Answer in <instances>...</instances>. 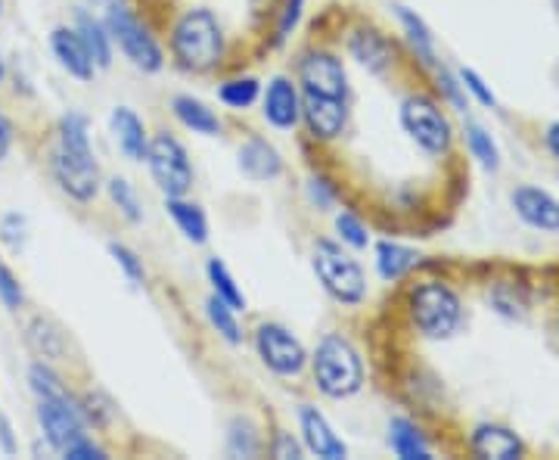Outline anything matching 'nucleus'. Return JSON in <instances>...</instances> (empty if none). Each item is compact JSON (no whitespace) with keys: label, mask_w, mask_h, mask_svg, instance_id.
Instances as JSON below:
<instances>
[{"label":"nucleus","mask_w":559,"mask_h":460,"mask_svg":"<svg viewBox=\"0 0 559 460\" xmlns=\"http://www.w3.org/2000/svg\"><path fill=\"white\" fill-rule=\"evenodd\" d=\"M50 172L72 200L91 202L100 190V165L91 150L87 119L81 113H66L57 128V146L50 153Z\"/></svg>","instance_id":"f257e3e1"},{"label":"nucleus","mask_w":559,"mask_h":460,"mask_svg":"<svg viewBox=\"0 0 559 460\" xmlns=\"http://www.w3.org/2000/svg\"><path fill=\"white\" fill-rule=\"evenodd\" d=\"M171 54L187 72H209L224 57V35L218 20L209 10H187L171 32Z\"/></svg>","instance_id":"f03ea898"},{"label":"nucleus","mask_w":559,"mask_h":460,"mask_svg":"<svg viewBox=\"0 0 559 460\" xmlns=\"http://www.w3.org/2000/svg\"><path fill=\"white\" fill-rule=\"evenodd\" d=\"M311 370L326 399H352L364 386V364L358 349L340 333H330L318 342L311 355Z\"/></svg>","instance_id":"7ed1b4c3"},{"label":"nucleus","mask_w":559,"mask_h":460,"mask_svg":"<svg viewBox=\"0 0 559 460\" xmlns=\"http://www.w3.org/2000/svg\"><path fill=\"white\" fill-rule=\"evenodd\" d=\"M407 315H411V323L417 327L419 337L448 340L457 333L460 320H463V305L448 283L426 281L414 286V293L407 299Z\"/></svg>","instance_id":"20e7f679"},{"label":"nucleus","mask_w":559,"mask_h":460,"mask_svg":"<svg viewBox=\"0 0 559 460\" xmlns=\"http://www.w3.org/2000/svg\"><path fill=\"white\" fill-rule=\"evenodd\" d=\"M314 274L323 283V290L342 305H360L367 296V278L360 271V264L340 243L333 240H318L314 243Z\"/></svg>","instance_id":"39448f33"},{"label":"nucleus","mask_w":559,"mask_h":460,"mask_svg":"<svg viewBox=\"0 0 559 460\" xmlns=\"http://www.w3.org/2000/svg\"><path fill=\"white\" fill-rule=\"evenodd\" d=\"M103 25H106L112 44H119L121 54L134 62L138 69H143V72H159L162 66H165V57H162V47L156 44V38L150 35V28L128 7L109 3Z\"/></svg>","instance_id":"423d86ee"},{"label":"nucleus","mask_w":559,"mask_h":460,"mask_svg":"<svg viewBox=\"0 0 559 460\" xmlns=\"http://www.w3.org/2000/svg\"><path fill=\"white\" fill-rule=\"evenodd\" d=\"M401 128L411 134V141L417 143L419 150L432 156H444L454 143V128L448 116L441 113L439 103L423 94H411L401 103Z\"/></svg>","instance_id":"0eeeda50"},{"label":"nucleus","mask_w":559,"mask_h":460,"mask_svg":"<svg viewBox=\"0 0 559 460\" xmlns=\"http://www.w3.org/2000/svg\"><path fill=\"white\" fill-rule=\"evenodd\" d=\"M146 165H150V175L156 180V187L165 193V200L190 193V187H193V165L187 160V150L171 134H159V138L150 141Z\"/></svg>","instance_id":"6e6552de"},{"label":"nucleus","mask_w":559,"mask_h":460,"mask_svg":"<svg viewBox=\"0 0 559 460\" xmlns=\"http://www.w3.org/2000/svg\"><path fill=\"white\" fill-rule=\"evenodd\" d=\"M255 349H259L261 364L267 370H274L277 377H296L308 364L305 345L283 323H261L255 333Z\"/></svg>","instance_id":"1a4fd4ad"},{"label":"nucleus","mask_w":559,"mask_h":460,"mask_svg":"<svg viewBox=\"0 0 559 460\" xmlns=\"http://www.w3.org/2000/svg\"><path fill=\"white\" fill-rule=\"evenodd\" d=\"M38 423L50 448L66 451L72 441L84 439V414L72 399H38Z\"/></svg>","instance_id":"9d476101"},{"label":"nucleus","mask_w":559,"mask_h":460,"mask_svg":"<svg viewBox=\"0 0 559 460\" xmlns=\"http://www.w3.org/2000/svg\"><path fill=\"white\" fill-rule=\"evenodd\" d=\"M299 84L308 94H323V97H345L348 94V75L340 57L326 50H311L299 62Z\"/></svg>","instance_id":"9b49d317"},{"label":"nucleus","mask_w":559,"mask_h":460,"mask_svg":"<svg viewBox=\"0 0 559 460\" xmlns=\"http://www.w3.org/2000/svg\"><path fill=\"white\" fill-rule=\"evenodd\" d=\"M301 121L314 141H336L345 131L348 106L345 97H323V94H301Z\"/></svg>","instance_id":"f8f14e48"},{"label":"nucleus","mask_w":559,"mask_h":460,"mask_svg":"<svg viewBox=\"0 0 559 460\" xmlns=\"http://www.w3.org/2000/svg\"><path fill=\"white\" fill-rule=\"evenodd\" d=\"M261 113L264 119L271 121L274 128H296L301 119V94L299 84L286 79V75H277L271 79L267 91H264V101H261Z\"/></svg>","instance_id":"ddd939ff"},{"label":"nucleus","mask_w":559,"mask_h":460,"mask_svg":"<svg viewBox=\"0 0 559 460\" xmlns=\"http://www.w3.org/2000/svg\"><path fill=\"white\" fill-rule=\"evenodd\" d=\"M510 202H513L516 215L528 227L547 231V234H557L559 231V200L550 197L547 190H540V187H520V190H513Z\"/></svg>","instance_id":"4468645a"},{"label":"nucleus","mask_w":559,"mask_h":460,"mask_svg":"<svg viewBox=\"0 0 559 460\" xmlns=\"http://www.w3.org/2000/svg\"><path fill=\"white\" fill-rule=\"evenodd\" d=\"M299 421H301V439H305V448L311 451V455H318L323 460H342L348 455V448H345V441L333 433V426L326 423V417L320 414L318 408H301L299 411Z\"/></svg>","instance_id":"2eb2a0df"},{"label":"nucleus","mask_w":559,"mask_h":460,"mask_svg":"<svg viewBox=\"0 0 559 460\" xmlns=\"http://www.w3.org/2000/svg\"><path fill=\"white\" fill-rule=\"evenodd\" d=\"M469 448L481 460H516L525 455V445H522L520 436L513 429H507V426H498V423L476 426Z\"/></svg>","instance_id":"dca6fc26"},{"label":"nucleus","mask_w":559,"mask_h":460,"mask_svg":"<svg viewBox=\"0 0 559 460\" xmlns=\"http://www.w3.org/2000/svg\"><path fill=\"white\" fill-rule=\"evenodd\" d=\"M50 50H53V57L60 60V66L72 75V79H94V69H97V66L91 60V54H87V47H84V40L79 38L75 28H69V25L53 28V35H50Z\"/></svg>","instance_id":"f3484780"},{"label":"nucleus","mask_w":559,"mask_h":460,"mask_svg":"<svg viewBox=\"0 0 559 460\" xmlns=\"http://www.w3.org/2000/svg\"><path fill=\"white\" fill-rule=\"evenodd\" d=\"M109 125H112V134L119 141V150L131 162H146V150H150V138H146V125L140 121V116L128 106H116L112 116H109Z\"/></svg>","instance_id":"a211bd4d"},{"label":"nucleus","mask_w":559,"mask_h":460,"mask_svg":"<svg viewBox=\"0 0 559 460\" xmlns=\"http://www.w3.org/2000/svg\"><path fill=\"white\" fill-rule=\"evenodd\" d=\"M348 50H352V57L364 66V69H370V72H385L392 62H395V47L389 44L385 35L380 32H373V28H358L352 40H348Z\"/></svg>","instance_id":"6ab92c4d"},{"label":"nucleus","mask_w":559,"mask_h":460,"mask_svg":"<svg viewBox=\"0 0 559 460\" xmlns=\"http://www.w3.org/2000/svg\"><path fill=\"white\" fill-rule=\"evenodd\" d=\"M240 172L249 180H274L283 172L277 146L264 138H252L240 146Z\"/></svg>","instance_id":"aec40b11"},{"label":"nucleus","mask_w":559,"mask_h":460,"mask_svg":"<svg viewBox=\"0 0 559 460\" xmlns=\"http://www.w3.org/2000/svg\"><path fill=\"white\" fill-rule=\"evenodd\" d=\"M389 445H392V451H395L401 460L432 458V448H429L426 436L417 429V423L404 421V417H395V421L389 423Z\"/></svg>","instance_id":"412c9836"},{"label":"nucleus","mask_w":559,"mask_h":460,"mask_svg":"<svg viewBox=\"0 0 559 460\" xmlns=\"http://www.w3.org/2000/svg\"><path fill=\"white\" fill-rule=\"evenodd\" d=\"M165 209H168V215L175 219V224H178L180 234H183L187 240H209V219H205V212H202L197 202H187L183 197H168V200H165Z\"/></svg>","instance_id":"4be33fe9"},{"label":"nucleus","mask_w":559,"mask_h":460,"mask_svg":"<svg viewBox=\"0 0 559 460\" xmlns=\"http://www.w3.org/2000/svg\"><path fill=\"white\" fill-rule=\"evenodd\" d=\"M75 32H79V38L84 40V47H87L94 66H97V69H109V62H112V38H109L106 25L94 20V16H87V13H79Z\"/></svg>","instance_id":"5701e85b"},{"label":"nucleus","mask_w":559,"mask_h":460,"mask_svg":"<svg viewBox=\"0 0 559 460\" xmlns=\"http://www.w3.org/2000/svg\"><path fill=\"white\" fill-rule=\"evenodd\" d=\"M175 116L183 128H190L193 134H205V138H215L221 131V121L218 116L205 106L197 97H175Z\"/></svg>","instance_id":"b1692460"},{"label":"nucleus","mask_w":559,"mask_h":460,"mask_svg":"<svg viewBox=\"0 0 559 460\" xmlns=\"http://www.w3.org/2000/svg\"><path fill=\"white\" fill-rule=\"evenodd\" d=\"M417 261V252L407 249V246H401V243L382 240L380 246H377V271H380L382 281H401Z\"/></svg>","instance_id":"393cba45"},{"label":"nucleus","mask_w":559,"mask_h":460,"mask_svg":"<svg viewBox=\"0 0 559 460\" xmlns=\"http://www.w3.org/2000/svg\"><path fill=\"white\" fill-rule=\"evenodd\" d=\"M399 20L404 25V35L411 40L414 54H417V60L432 69L436 66V38H432L429 25L419 20L414 10H407V7H399Z\"/></svg>","instance_id":"a878e982"},{"label":"nucleus","mask_w":559,"mask_h":460,"mask_svg":"<svg viewBox=\"0 0 559 460\" xmlns=\"http://www.w3.org/2000/svg\"><path fill=\"white\" fill-rule=\"evenodd\" d=\"M463 134H466V146H469L473 160L479 162L485 172H498L500 150H498V143H495V138H491L481 125H476V121H469Z\"/></svg>","instance_id":"bb28decb"},{"label":"nucleus","mask_w":559,"mask_h":460,"mask_svg":"<svg viewBox=\"0 0 559 460\" xmlns=\"http://www.w3.org/2000/svg\"><path fill=\"white\" fill-rule=\"evenodd\" d=\"M209 281H212V290H215V296L218 299H224L234 311H240V308H246V296L240 293V286H237V281L230 278V271H227V264L218 259L209 261Z\"/></svg>","instance_id":"cd10ccee"},{"label":"nucleus","mask_w":559,"mask_h":460,"mask_svg":"<svg viewBox=\"0 0 559 460\" xmlns=\"http://www.w3.org/2000/svg\"><path fill=\"white\" fill-rule=\"evenodd\" d=\"M218 97L230 109H249L261 97V84L255 79H249V75L246 79H230L221 84Z\"/></svg>","instance_id":"c85d7f7f"},{"label":"nucleus","mask_w":559,"mask_h":460,"mask_svg":"<svg viewBox=\"0 0 559 460\" xmlns=\"http://www.w3.org/2000/svg\"><path fill=\"white\" fill-rule=\"evenodd\" d=\"M205 311H209L212 327L218 330L224 340L230 342V345H237V342H240V323H237V311H234L227 302L218 299V296L212 293V299L205 302Z\"/></svg>","instance_id":"c756f323"},{"label":"nucleus","mask_w":559,"mask_h":460,"mask_svg":"<svg viewBox=\"0 0 559 460\" xmlns=\"http://www.w3.org/2000/svg\"><path fill=\"white\" fill-rule=\"evenodd\" d=\"M28 382H32V392H35L38 399H72V396L66 392V386H62L60 377H57L44 361L28 367Z\"/></svg>","instance_id":"7c9ffc66"},{"label":"nucleus","mask_w":559,"mask_h":460,"mask_svg":"<svg viewBox=\"0 0 559 460\" xmlns=\"http://www.w3.org/2000/svg\"><path fill=\"white\" fill-rule=\"evenodd\" d=\"M109 197L112 202L119 205V212L128 221H140L143 219V212H140V200L138 193H134V187L128 184L124 178H112L109 180Z\"/></svg>","instance_id":"2f4dec72"},{"label":"nucleus","mask_w":559,"mask_h":460,"mask_svg":"<svg viewBox=\"0 0 559 460\" xmlns=\"http://www.w3.org/2000/svg\"><path fill=\"white\" fill-rule=\"evenodd\" d=\"M491 302L498 305L500 315H507V318H522L525 315V293H522L520 286H513V283H500L498 290L491 293Z\"/></svg>","instance_id":"473e14b6"},{"label":"nucleus","mask_w":559,"mask_h":460,"mask_svg":"<svg viewBox=\"0 0 559 460\" xmlns=\"http://www.w3.org/2000/svg\"><path fill=\"white\" fill-rule=\"evenodd\" d=\"M336 231H340L342 243L352 246V249H367V243H370V234H367L364 221L358 215H352V212H340L336 215Z\"/></svg>","instance_id":"72a5a7b5"},{"label":"nucleus","mask_w":559,"mask_h":460,"mask_svg":"<svg viewBox=\"0 0 559 460\" xmlns=\"http://www.w3.org/2000/svg\"><path fill=\"white\" fill-rule=\"evenodd\" d=\"M457 79H460V84H463V91H466V94H473V97H476V101L485 106V109H495V106H498L495 91L485 84V79H481L476 69H460Z\"/></svg>","instance_id":"f704fd0d"},{"label":"nucleus","mask_w":559,"mask_h":460,"mask_svg":"<svg viewBox=\"0 0 559 460\" xmlns=\"http://www.w3.org/2000/svg\"><path fill=\"white\" fill-rule=\"evenodd\" d=\"M230 451H234V455H242V458L259 455V436H255L252 423L234 421V426H230Z\"/></svg>","instance_id":"c9c22d12"},{"label":"nucleus","mask_w":559,"mask_h":460,"mask_svg":"<svg viewBox=\"0 0 559 460\" xmlns=\"http://www.w3.org/2000/svg\"><path fill=\"white\" fill-rule=\"evenodd\" d=\"M109 252H112V259H116V264H119L121 271L128 274V281L134 283V286H140L143 283V278H146V271H143V261L128 249V246H121V243H112L109 246Z\"/></svg>","instance_id":"e433bc0d"},{"label":"nucleus","mask_w":559,"mask_h":460,"mask_svg":"<svg viewBox=\"0 0 559 460\" xmlns=\"http://www.w3.org/2000/svg\"><path fill=\"white\" fill-rule=\"evenodd\" d=\"M0 302L10 308V311H16L22 308V302H25V293H22V283L16 281V274L7 268V264H0Z\"/></svg>","instance_id":"4c0bfd02"},{"label":"nucleus","mask_w":559,"mask_h":460,"mask_svg":"<svg viewBox=\"0 0 559 460\" xmlns=\"http://www.w3.org/2000/svg\"><path fill=\"white\" fill-rule=\"evenodd\" d=\"M0 240L7 243L13 252H20L22 246H25V219H22L20 212H10V215L0 219Z\"/></svg>","instance_id":"58836bf2"},{"label":"nucleus","mask_w":559,"mask_h":460,"mask_svg":"<svg viewBox=\"0 0 559 460\" xmlns=\"http://www.w3.org/2000/svg\"><path fill=\"white\" fill-rule=\"evenodd\" d=\"M62 458H72V460H103V458H106V451H103V448H97L94 441L84 436V439L72 441V445H69V448L62 451Z\"/></svg>","instance_id":"ea45409f"},{"label":"nucleus","mask_w":559,"mask_h":460,"mask_svg":"<svg viewBox=\"0 0 559 460\" xmlns=\"http://www.w3.org/2000/svg\"><path fill=\"white\" fill-rule=\"evenodd\" d=\"M439 87L448 94V101L454 103L460 113H466V91H463L460 79H454L451 72H439Z\"/></svg>","instance_id":"a19ab883"},{"label":"nucleus","mask_w":559,"mask_h":460,"mask_svg":"<svg viewBox=\"0 0 559 460\" xmlns=\"http://www.w3.org/2000/svg\"><path fill=\"white\" fill-rule=\"evenodd\" d=\"M301 7H305V0H286V10H283V16H280L277 40H283L293 28H296V22H299L301 16Z\"/></svg>","instance_id":"79ce46f5"},{"label":"nucleus","mask_w":559,"mask_h":460,"mask_svg":"<svg viewBox=\"0 0 559 460\" xmlns=\"http://www.w3.org/2000/svg\"><path fill=\"white\" fill-rule=\"evenodd\" d=\"M308 193H311V200L318 202L320 209H330V205H333V190H330V184L323 178H311Z\"/></svg>","instance_id":"37998d69"},{"label":"nucleus","mask_w":559,"mask_h":460,"mask_svg":"<svg viewBox=\"0 0 559 460\" xmlns=\"http://www.w3.org/2000/svg\"><path fill=\"white\" fill-rule=\"evenodd\" d=\"M13 138H16V131H13V121L0 113V162L10 156V150H13Z\"/></svg>","instance_id":"c03bdc74"},{"label":"nucleus","mask_w":559,"mask_h":460,"mask_svg":"<svg viewBox=\"0 0 559 460\" xmlns=\"http://www.w3.org/2000/svg\"><path fill=\"white\" fill-rule=\"evenodd\" d=\"M274 458H301L299 441L293 436H280L277 445H274Z\"/></svg>","instance_id":"a18cd8bd"},{"label":"nucleus","mask_w":559,"mask_h":460,"mask_svg":"<svg viewBox=\"0 0 559 460\" xmlns=\"http://www.w3.org/2000/svg\"><path fill=\"white\" fill-rule=\"evenodd\" d=\"M0 445H3V451H16V441H13V429H10V421L7 417H0Z\"/></svg>","instance_id":"49530a36"},{"label":"nucleus","mask_w":559,"mask_h":460,"mask_svg":"<svg viewBox=\"0 0 559 460\" xmlns=\"http://www.w3.org/2000/svg\"><path fill=\"white\" fill-rule=\"evenodd\" d=\"M544 141H547V150L554 153V160L559 162V121H554V125L547 128V138H544Z\"/></svg>","instance_id":"de8ad7c7"},{"label":"nucleus","mask_w":559,"mask_h":460,"mask_svg":"<svg viewBox=\"0 0 559 460\" xmlns=\"http://www.w3.org/2000/svg\"><path fill=\"white\" fill-rule=\"evenodd\" d=\"M3 79H7V62L0 57V84H3Z\"/></svg>","instance_id":"09e8293b"},{"label":"nucleus","mask_w":559,"mask_h":460,"mask_svg":"<svg viewBox=\"0 0 559 460\" xmlns=\"http://www.w3.org/2000/svg\"><path fill=\"white\" fill-rule=\"evenodd\" d=\"M0 10H3V0H0Z\"/></svg>","instance_id":"8fccbe9b"}]
</instances>
